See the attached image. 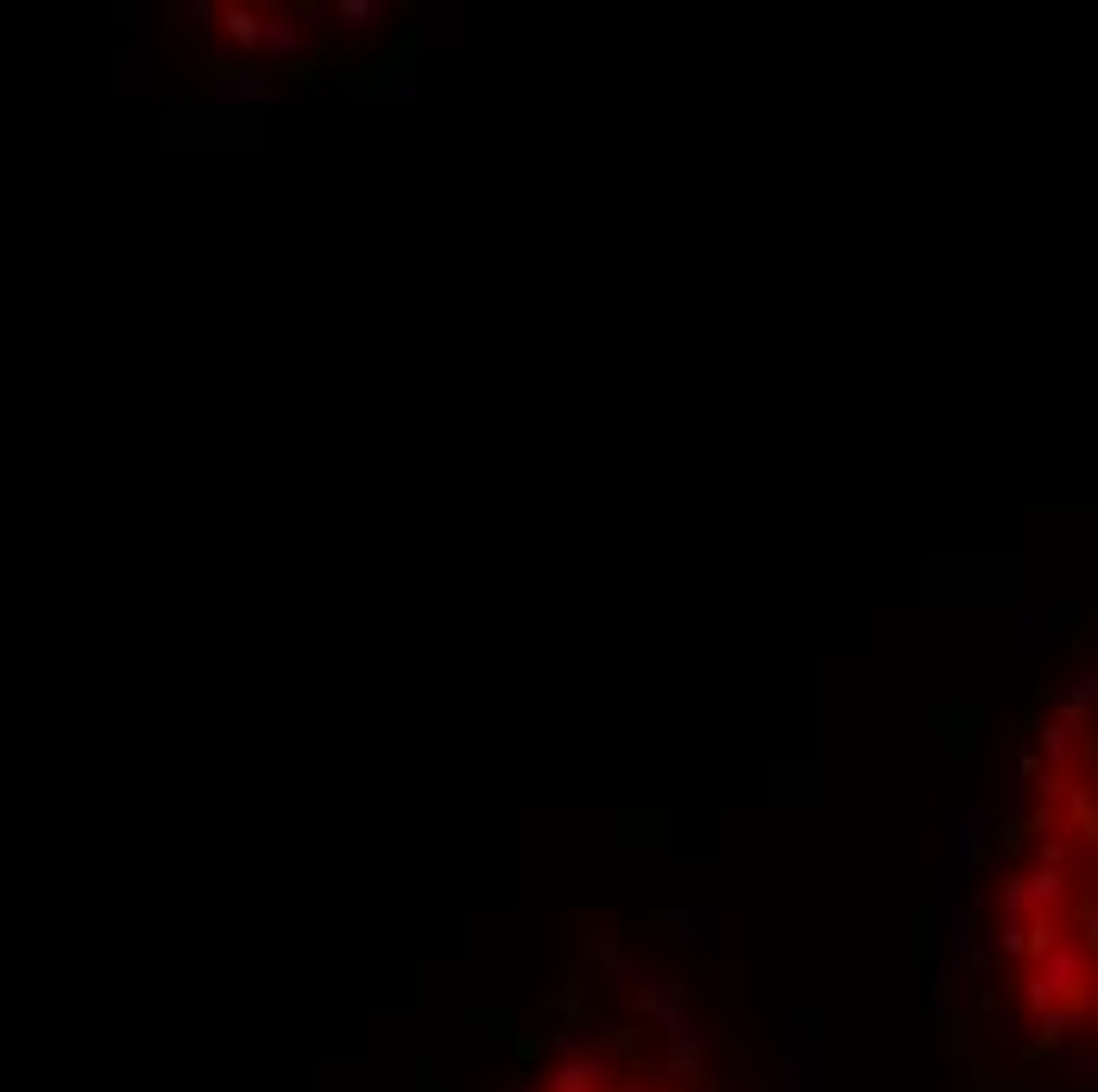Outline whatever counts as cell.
<instances>
[{"label":"cell","instance_id":"cell-1","mask_svg":"<svg viewBox=\"0 0 1098 1092\" xmlns=\"http://www.w3.org/2000/svg\"><path fill=\"white\" fill-rule=\"evenodd\" d=\"M518 1092H694V1080L676 1061H663L650 1042H587V1048L555 1055Z\"/></svg>","mask_w":1098,"mask_h":1092}]
</instances>
